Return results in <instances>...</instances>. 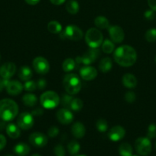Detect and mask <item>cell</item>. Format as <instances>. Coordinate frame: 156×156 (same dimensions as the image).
Segmentation results:
<instances>
[{
    "label": "cell",
    "mask_w": 156,
    "mask_h": 156,
    "mask_svg": "<svg viewBox=\"0 0 156 156\" xmlns=\"http://www.w3.org/2000/svg\"><path fill=\"white\" fill-rule=\"evenodd\" d=\"M115 61L119 66L129 67L134 65L137 59V53L132 47L122 45L116 49L113 54Z\"/></svg>",
    "instance_id": "cell-1"
},
{
    "label": "cell",
    "mask_w": 156,
    "mask_h": 156,
    "mask_svg": "<svg viewBox=\"0 0 156 156\" xmlns=\"http://www.w3.org/2000/svg\"><path fill=\"white\" fill-rule=\"evenodd\" d=\"M18 106L13 100L5 98L0 101V119L4 121H11L16 117Z\"/></svg>",
    "instance_id": "cell-2"
},
{
    "label": "cell",
    "mask_w": 156,
    "mask_h": 156,
    "mask_svg": "<svg viewBox=\"0 0 156 156\" xmlns=\"http://www.w3.org/2000/svg\"><path fill=\"white\" fill-rule=\"evenodd\" d=\"M63 85L68 94L73 95L80 92L82 87L81 81L77 75L73 73H69L67 74L64 78L63 80Z\"/></svg>",
    "instance_id": "cell-3"
},
{
    "label": "cell",
    "mask_w": 156,
    "mask_h": 156,
    "mask_svg": "<svg viewBox=\"0 0 156 156\" xmlns=\"http://www.w3.org/2000/svg\"><path fill=\"white\" fill-rule=\"evenodd\" d=\"M85 41L90 48H98L102 44L103 36L100 30L92 27L86 33Z\"/></svg>",
    "instance_id": "cell-4"
},
{
    "label": "cell",
    "mask_w": 156,
    "mask_h": 156,
    "mask_svg": "<svg viewBox=\"0 0 156 156\" xmlns=\"http://www.w3.org/2000/svg\"><path fill=\"white\" fill-rule=\"evenodd\" d=\"M40 101L42 107L46 109H53L60 104V98L56 92L47 91L43 93L40 98Z\"/></svg>",
    "instance_id": "cell-5"
},
{
    "label": "cell",
    "mask_w": 156,
    "mask_h": 156,
    "mask_svg": "<svg viewBox=\"0 0 156 156\" xmlns=\"http://www.w3.org/2000/svg\"><path fill=\"white\" fill-rule=\"evenodd\" d=\"M135 149L138 154L148 156L151 152V143L148 137H139L135 142Z\"/></svg>",
    "instance_id": "cell-6"
},
{
    "label": "cell",
    "mask_w": 156,
    "mask_h": 156,
    "mask_svg": "<svg viewBox=\"0 0 156 156\" xmlns=\"http://www.w3.org/2000/svg\"><path fill=\"white\" fill-rule=\"evenodd\" d=\"M99 56V50L98 48H90L85 54L76 58V63H82L84 65H90L93 63Z\"/></svg>",
    "instance_id": "cell-7"
},
{
    "label": "cell",
    "mask_w": 156,
    "mask_h": 156,
    "mask_svg": "<svg viewBox=\"0 0 156 156\" xmlns=\"http://www.w3.org/2000/svg\"><path fill=\"white\" fill-rule=\"evenodd\" d=\"M63 35L64 36V37L70 40V41H78L82 39L84 34H83L81 29L77 26L68 25L64 29Z\"/></svg>",
    "instance_id": "cell-8"
},
{
    "label": "cell",
    "mask_w": 156,
    "mask_h": 156,
    "mask_svg": "<svg viewBox=\"0 0 156 156\" xmlns=\"http://www.w3.org/2000/svg\"><path fill=\"white\" fill-rule=\"evenodd\" d=\"M32 65H33L34 69L38 74H47L50 69V65H49L48 61L42 56H38V57L35 58L33 62H32Z\"/></svg>",
    "instance_id": "cell-9"
},
{
    "label": "cell",
    "mask_w": 156,
    "mask_h": 156,
    "mask_svg": "<svg viewBox=\"0 0 156 156\" xmlns=\"http://www.w3.org/2000/svg\"><path fill=\"white\" fill-rule=\"evenodd\" d=\"M17 124L21 129H30L34 125L33 115L27 112L21 113L17 119Z\"/></svg>",
    "instance_id": "cell-10"
},
{
    "label": "cell",
    "mask_w": 156,
    "mask_h": 156,
    "mask_svg": "<svg viewBox=\"0 0 156 156\" xmlns=\"http://www.w3.org/2000/svg\"><path fill=\"white\" fill-rule=\"evenodd\" d=\"M29 143L33 146L37 148H43L47 144V137L44 133L35 132L29 136Z\"/></svg>",
    "instance_id": "cell-11"
},
{
    "label": "cell",
    "mask_w": 156,
    "mask_h": 156,
    "mask_svg": "<svg viewBox=\"0 0 156 156\" xmlns=\"http://www.w3.org/2000/svg\"><path fill=\"white\" fill-rule=\"evenodd\" d=\"M108 31L110 34L111 41L115 44H119L123 41L125 37V34L122 27L117 25L110 26L108 27Z\"/></svg>",
    "instance_id": "cell-12"
},
{
    "label": "cell",
    "mask_w": 156,
    "mask_h": 156,
    "mask_svg": "<svg viewBox=\"0 0 156 156\" xmlns=\"http://www.w3.org/2000/svg\"><path fill=\"white\" fill-rule=\"evenodd\" d=\"M16 66L13 62H6L0 67V76L4 79H9L15 75Z\"/></svg>",
    "instance_id": "cell-13"
},
{
    "label": "cell",
    "mask_w": 156,
    "mask_h": 156,
    "mask_svg": "<svg viewBox=\"0 0 156 156\" xmlns=\"http://www.w3.org/2000/svg\"><path fill=\"white\" fill-rule=\"evenodd\" d=\"M57 119L62 124H69L73 120V115L71 111L67 108H61L56 114Z\"/></svg>",
    "instance_id": "cell-14"
},
{
    "label": "cell",
    "mask_w": 156,
    "mask_h": 156,
    "mask_svg": "<svg viewBox=\"0 0 156 156\" xmlns=\"http://www.w3.org/2000/svg\"><path fill=\"white\" fill-rule=\"evenodd\" d=\"M125 135V130L122 126H115L110 129L108 137L113 142H118L122 140Z\"/></svg>",
    "instance_id": "cell-15"
},
{
    "label": "cell",
    "mask_w": 156,
    "mask_h": 156,
    "mask_svg": "<svg viewBox=\"0 0 156 156\" xmlns=\"http://www.w3.org/2000/svg\"><path fill=\"white\" fill-rule=\"evenodd\" d=\"M80 75L81 78L86 81L93 80L97 76V71L96 69L90 66H83L80 70Z\"/></svg>",
    "instance_id": "cell-16"
},
{
    "label": "cell",
    "mask_w": 156,
    "mask_h": 156,
    "mask_svg": "<svg viewBox=\"0 0 156 156\" xmlns=\"http://www.w3.org/2000/svg\"><path fill=\"white\" fill-rule=\"evenodd\" d=\"M6 91L10 95H18L22 91L23 86L18 81H9L6 87Z\"/></svg>",
    "instance_id": "cell-17"
},
{
    "label": "cell",
    "mask_w": 156,
    "mask_h": 156,
    "mask_svg": "<svg viewBox=\"0 0 156 156\" xmlns=\"http://www.w3.org/2000/svg\"><path fill=\"white\" fill-rule=\"evenodd\" d=\"M71 133L75 138L82 139L85 136L86 128L83 123L76 122V123H73L72 126Z\"/></svg>",
    "instance_id": "cell-18"
},
{
    "label": "cell",
    "mask_w": 156,
    "mask_h": 156,
    "mask_svg": "<svg viewBox=\"0 0 156 156\" xmlns=\"http://www.w3.org/2000/svg\"><path fill=\"white\" fill-rule=\"evenodd\" d=\"M122 81L124 86L128 88H133L137 85V79L134 75L130 73L124 75Z\"/></svg>",
    "instance_id": "cell-19"
},
{
    "label": "cell",
    "mask_w": 156,
    "mask_h": 156,
    "mask_svg": "<svg viewBox=\"0 0 156 156\" xmlns=\"http://www.w3.org/2000/svg\"><path fill=\"white\" fill-rule=\"evenodd\" d=\"M6 133L12 139L18 138L20 135H21L20 127L18 125H15V123H9L6 126Z\"/></svg>",
    "instance_id": "cell-20"
},
{
    "label": "cell",
    "mask_w": 156,
    "mask_h": 156,
    "mask_svg": "<svg viewBox=\"0 0 156 156\" xmlns=\"http://www.w3.org/2000/svg\"><path fill=\"white\" fill-rule=\"evenodd\" d=\"M32 76H33V73L30 67L24 66L20 68L19 72H18V77L20 78L21 80L27 82L32 79Z\"/></svg>",
    "instance_id": "cell-21"
},
{
    "label": "cell",
    "mask_w": 156,
    "mask_h": 156,
    "mask_svg": "<svg viewBox=\"0 0 156 156\" xmlns=\"http://www.w3.org/2000/svg\"><path fill=\"white\" fill-rule=\"evenodd\" d=\"M31 149L26 143H20L14 147V152L18 156H25L30 152Z\"/></svg>",
    "instance_id": "cell-22"
},
{
    "label": "cell",
    "mask_w": 156,
    "mask_h": 156,
    "mask_svg": "<svg viewBox=\"0 0 156 156\" xmlns=\"http://www.w3.org/2000/svg\"><path fill=\"white\" fill-rule=\"evenodd\" d=\"M113 66V62L111 59L109 57H106L102 59L99 63V69L102 73H106L110 71Z\"/></svg>",
    "instance_id": "cell-23"
},
{
    "label": "cell",
    "mask_w": 156,
    "mask_h": 156,
    "mask_svg": "<svg viewBox=\"0 0 156 156\" xmlns=\"http://www.w3.org/2000/svg\"><path fill=\"white\" fill-rule=\"evenodd\" d=\"M119 153L120 156H132V147L129 143H122L119 147Z\"/></svg>",
    "instance_id": "cell-24"
},
{
    "label": "cell",
    "mask_w": 156,
    "mask_h": 156,
    "mask_svg": "<svg viewBox=\"0 0 156 156\" xmlns=\"http://www.w3.org/2000/svg\"><path fill=\"white\" fill-rule=\"evenodd\" d=\"M22 101L28 107H34L37 105L38 98L33 94H26L22 97Z\"/></svg>",
    "instance_id": "cell-25"
},
{
    "label": "cell",
    "mask_w": 156,
    "mask_h": 156,
    "mask_svg": "<svg viewBox=\"0 0 156 156\" xmlns=\"http://www.w3.org/2000/svg\"><path fill=\"white\" fill-rule=\"evenodd\" d=\"M94 24L99 29H106L110 27V21L104 16L96 17L94 20Z\"/></svg>",
    "instance_id": "cell-26"
},
{
    "label": "cell",
    "mask_w": 156,
    "mask_h": 156,
    "mask_svg": "<svg viewBox=\"0 0 156 156\" xmlns=\"http://www.w3.org/2000/svg\"><path fill=\"white\" fill-rule=\"evenodd\" d=\"M66 9L71 15H75L79 12V3L76 0H70L66 4Z\"/></svg>",
    "instance_id": "cell-27"
},
{
    "label": "cell",
    "mask_w": 156,
    "mask_h": 156,
    "mask_svg": "<svg viewBox=\"0 0 156 156\" xmlns=\"http://www.w3.org/2000/svg\"><path fill=\"white\" fill-rule=\"evenodd\" d=\"M80 146L76 140H72L67 145V151L69 154L72 156L77 155L78 152H80Z\"/></svg>",
    "instance_id": "cell-28"
},
{
    "label": "cell",
    "mask_w": 156,
    "mask_h": 156,
    "mask_svg": "<svg viewBox=\"0 0 156 156\" xmlns=\"http://www.w3.org/2000/svg\"><path fill=\"white\" fill-rule=\"evenodd\" d=\"M76 66V62L71 58H67L64 61L62 64V69L65 73H70L74 69Z\"/></svg>",
    "instance_id": "cell-29"
},
{
    "label": "cell",
    "mask_w": 156,
    "mask_h": 156,
    "mask_svg": "<svg viewBox=\"0 0 156 156\" xmlns=\"http://www.w3.org/2000/svg\"><path fill=\"white\" fill-rule=\"evenodd\" d=\"M47 30L52 34H58L62 30V26L58 21H51L47 24Z\"/></svg>",
    "instance_id": "cell-30"
},
{
    "label": "cell",
    "mask_w": 156,
    "mask_h": 156,
    "mask_svg": "<svg viewBox=\"0 0 156 156\" xmlns=\"http://www.w3.org/2000/svg\"><path fill=\"white\" fill-rule=\"evenodd\" d=\"M115 45L114 43L113 42L110 40L106 39V41H103V43L102 44V50L106 54H110V53H113V50H114Z\"/></svg>",
    "instance_id": "cell-31"
},
{
    "label": "cell",
    "mask_w": 156,
    "mask_h": 156,
    "mask_svg": "<svg viewBox=\"0 0 156 156\" xmlns=\"http://www.w3.org/2000/svg\"><path fill=\"white\" fill-rule=\"evenodd\" d=\"M84 107V103L80 98H73L70 104V109L73 111H80Z\"/></svg>",
    "instance_id": "cell-32"
},
{
    "label": "cell",
    "mask_w": 156,
    "mask_h": 156,
    "mask_svg": "<svg viewBox=\"0 0 156 156\" xmlns=\"http://www.w3.org/2000/svg\"><path fill=\"white\" fill-rule=\"evenodd\" d=\"M96 127L99 132L105 133L108 129V123L105 119H99L96 121Z\"/></svg>",
    "instance_id": "cell-33"
},
{
    "label": "cell",
    "mask_w": 156,
    "mask_h": 156,
    "mask_svg": "<svg viewBox=\"0 0 156 156\" xmlns=\"http://www.w3.org/2000/svg\"><path fill=\"white\" fill-rule=\"evenodd\" d=\"M145 40L149 43L156 41V28H150L145 32Z\"/></svg>",
    "instance_id": "cell-34"
},
{
    "label": "cell",
    "mask_w": 156,
    "mask_h": 156,
    "mask_svg": "<svg viewBox=\"0 0 156 156\" xmlns=\"http://www.w3.org/2000/svg\"><path fill=\"white\" fill-rule=\"evenodd\" d=\"M73 98L71 94H64L61 98V105L64 107V108H67L70 109V104H71L72 101H73Z\"/></svg>",
    "instance_id": "cell-35"
},
{
    "label": "cell",
    "mask_w": 156,
    "mask_h": 156,
    "mask_svg": "<svg viewBox=\"0 0 156 156\" xmlns=\"http://www.w3.org/2000/svg\"><path fill=\"white\" fill-rule=\"evenodd\" d=\"M147 137L150 140L156 138V124L151 123L148 126V130H147Z\"/></svg>",
    "instance_id": "cell-36"
},
{
    "label": "cell",
    "mask_w": 156,
    "mask_h": 156,
    "mask_svg": "<svg viewBox=\"0 0 156 156\" xmlns=\"http://www.w3.org/2000/svg\"><path fill=\"white\" fill-rule=\"evenodd\" d=\"M24 88L25 89V91H35V89L37 88L36 82H35L34 81H31V80L27 81V82L24 83Z\"/></svg>",
    "instance_id": "cell-37"
},
{
    "label": "cell",
    "mask_w": 156,
    "mask_h": 156,
    "mask_svg": "<svg viewBox=\"0 0 156 156\" xmlns=\"http://www.w3.org/2000/svg\"><path fill=\"white\" fill-rule=\"evenodd\" d=\"M54 152L55 156H65V149L64 146L61 144H58L54 149Z\"/></svg>",
    "instance_id": "cell-38"
},
{
    "label": "cell",
    "mask_w": 156,
    "mask_h": 156,
    "mask_svg": "<svg viewBox=\"0 0 156 156\" xmlns=\"http://www.w3.org/2000/svg\"><path fill=\"white\" fill-rule=\"evenodd\" d=\"M136 99V95L133 91H128V92L125 93V101L128 102V103L132 104V103H134Z\"/></svg>",
    "instance_id": "cell-39"
},
{
    "label": "cell",
    "mask_w": 156,
    "mask_h": 156,
    "mask_svg": "<svg viewBox=\"0 0 156 156\" xmlns=\"http://www.w3.org/2000/svg\"><path fill=\"white\" fill-rule=\"evenodd\" d=\"M58 133H59V129L56 126H50L48 130H47V134H48L49 137H50V138L56 137L58 135Z\"/></svg>",
    "instance_id": "cell-40"
},
{
    "label": "cell",
    "mask_w": 156,
    "mask_h": 156,
    "mask_svg": "<svg viewBox=\"0 0 156 156\" xmlns=\"http://www.w3.org/2000/svg\"><path fill=\"white\" fill-rule=\"evenodd\" d=\"M154 16H155V13L152 9H148V10L145 11V12L144 13V17H145V19L148 20V21H151V20L154 19Z\"/></svg>",
    "instance_id": "cell-41"
},
{
    "label": "cell",
    "mask_w": 156,
    "mask_h": 156,
    "mask_svg": "<svg viewBox=\"0 0 156 156\" xmlns=\"http://www.w3.org/2000/svg\"><path fill=\"white\" fill-rule=\"evenodd\" d=\"M37 88L39 90H43L46 88V85H47V82L44 79H39L36 82Z\"/></svg>",
    "instance_id": "cell-42"
},
{
    "label": "cell",
    "mask_w": 156,
    "mask_h": 156,
    "mask_svg": "<svg viewBox=\"0 0 156 156\" xmlns=\"http://www.w3.org/2000/svg\"><path fill=\"white\" fill-rule=\"evenodd\" d=\"M43 114H44V110H43L42 108H35V109L33 110V111H32V115L36 116V117H38V116L42 115Z\"/></svg>",
    "instance_id": "cell-43"
},
{
    "label": "cell",
    "mask_w": 156,
    "mask_h": 156,
    "mask_svg": "<svg viewBox=\"0 0 156 156\" xmlns=\"http://www.w3.org/2000/svg\"><path fill=\"white\" fill-rule=\"evenodd\" d=\"M6 145V139L3 135L0 134V151L5 148Z\"/></svg>",
    "instance_id": "cell-44"
},
{
    "label": "cell",
    "mask_w": 156,
    "mask_h": 156,
    "mask_svg": "<svg viewBox=\"0 0 156 156\" xmlns=\"http://www.w3.org/2000/svg\"><path fill=\"white\" fill-rule=\"evenodd\" d=\"M8 82H9V79H0V92L3 90V88H6Z\"/></svg>",
    "instance_id": "cell-45"
},
{
    "label": "cell",
    "mask_w": 156,
    "mask_h": 156,
    "mask_svg": "<svg viewBox=\"0 0 156 156\" xmlns=\"http://www.w3.org/2000/svg\"><path fill=\"white\" fill-rule=\"evenodd\" d=\"M148 4L150 9L154 10V12L156 11V0H148Z\"/></svg>",
    "instance_id": "cell-46"
},
{
    "label": "cell",
    "mask_w": 156,
    "mask_h": 156,
    "mask_svg": "<svg viewBox=\"0 0 156 156\" xmlns=\"http://www.w3.org/2000/svg\"><path fill=\"white\" fill-rule=\"evenodd\" d=\"M50 1L52 4L55 5H62L63 3H64L66 0H50Z\"/></svg>",
    "instance_id": "cell-47"
},
{
    "label": "cell",
    "mask_w": 156,
    "mask_h": 156,
    "mask_svg": "<svg viewBox=\"0 0 156 156\" xmlns=\"http://www.w3.org/2000/svg\"><path fill=\"white\" fill-rule=\"evenodd\" d=\"M26 2L28 5H35L38 4L40 2V0H24Z\"/></svg>",
    "instance_id": "cell-48"
},
{
    "label": "cell",
    "mask_w": 156,
    "mask_h": 156,
    "mask_svg": "<svg viewBox=\"0 0 156 156\" xmlns=\"http://www.w3.org/2000/svg\"><path fill=\"white\" fill-rule=\"evenodd\" d=\"M31 156H41V155H39V154H34V155H32Z\"/></svg>",
    "instance_id": "cell-49"
},
{
    "label": "cell",
    "mask_w": 156,
    "mask_h": 156,
    "mask_svg": "<svg viewBox=\"0 0 156 156\" xmlns=\"http://www.w3.org/2000/svg\"><path fill=\"white\" fill-rule=\"evenodd\" d=\"M76 156H87V155H76Z\"/></svg>",
    "instance_id": "cell-50"
},
{
    "label": "cell",
    "mask_w": 156,
    "mask_h": 156,
    "mask_svg": "<svg viewBox=\"0 0 156 156\" xmlns=\"http://www.w3.org/2000/svg\"><path fill=\"white\" fill-rule=\"evenodd\" d=\"M132 156H139V155H132Z\"/></svg>",
    "instance_id": "cell-51"
},
{
    "label": "cell",
    "mask_w": 156,
    "mask_h": 156,
    "mask_svg": "<svg viewBox=\"0 0 156 156\" xmlns=\"http://www.w3.org/2000/svg\"><path fill=\"white\" fill-rule=\"evenodd\" d=\"M6 156H12V155H6Z\"/></svg>",
    "instance_id": "cell-52"
},
{
    "label": "cell",
    "mask_w": 156,
    "mask_h": 156,
    "mask_svg": "<svg viewBox=\"0 0 156 156\" xmlns=\"http://www.w3.org/2000/svg\"><path fill=\"white\" fill-rule=\"evenodd\" d=\"M154 60H155V62H156V56H155V59H154Z\"/></svg>",
    "instance_id": "cell-53"
},
{
    "label": "cell",
    "mask_w": 156,
    "mask_h": 156,
    "mask_svg": "<svg viewBox=\"0 0 156 156\" xmlns=\"http://www.w3.org/2000/svg\"><path fill=\"white\" fill-rule=\"evenodd\" d=\"M0 59H1V55H0Z\"/></svg>",
    "instance_id": "cell-54"
},
{
    "label": "cell",
    "mask_w": 156,
    "mask_h": 156,
    "mask_svg": "<svg viewBox=\"0 0 156 156\" xmlns=\"http://www.w3.org/2000/svg\"><path fill=\"white\" fill-rule=\"evenodd\" d=\"M155 147H156V144H155Z\"/></svg>",
    "instance_id": "cell-55"
}]
</instances>
